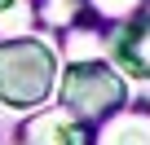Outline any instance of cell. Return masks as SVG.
<instances>
[{"instance_id":"cell-7","label":"cell","mask_w":150,"mask_h":145,"mask_svg":"<svg viewBox=\"0 0 150 145\" xmlns=\"http://www.w3.org/2000/svg\"><path fill=\"white\" fill-rule=\"evenodd\" d=\"M13 5H18V0H0V13H5V9H13Z\"/></svg>"},{"instance_id":"cell-4","label":"cell","mask_w":150,"mask_h":145,"mask_svg":"<svg viewBox=\"0 0 150 145\" xmlns=\"http://www.w3.org/2000/svg\"><path fill=\"white\" fill-rule=\"evenodd\" d=\"M18 136H22L18 145H93L88 127L75 119L71 110H44V114L27 119Z\"/></svg>"},{"instance_id":"cell-5","label":"cell","mask_w":150,"mask_h":145,"mask_svg":"<svg viewBox=\"0 0 150 145\" xmlns=\"http://www.w3.org/2000/svg\"><path fill=\"white\" fill-rule=\"evenodd\" d=\"M93 145H150V110H115L110 119H102Z\"/></svg>"},{"instance_id":"cell-3","label":"cell","mask_w":150,"mask_h":145,"mask_svg":"<svg viewBox=\"0 0 150 145\" xmlns=\"http://www.w3.org/2000/svg\"><path fill=\"white\" fill-rule=\"evenodd\" d=\"M110 57L124 75L150 79V18H124L110 31Z\"/></svg>"},{"instance_id":"cell-2","label":"cell","mask_w":150,"mask_h":145,"mask_svg":"<svg viewBox=\"0 0 150 145\" xmlns=\"http://www.w3.org/2000/svg\"><path fill=\"white\" fill-rule=\"evenodd\" d=\"M62 106L80 123H102L128 106V84L106 62H75L62 75Z\"/></svg>"},{"instance_id":"cell-8","label":"cell","mask_w":150,"mask_h":145,"mask_svg":"<svg viewBox=\"0 0 150 145\" xmlns=\"http://www.w3.org/2000/svg\"><path fill=\"white\" fill-rule=\"evenodd\" d=\"M0 145H9V141H0Z\"/></svg>"},{"instance_id":"cell-6","label":"cell","mask_w":150,"mask_h":145,"mask_svg":"<svg viewBox=\"0 0 150 145\" xmlns=\"http://www.w3.org/2000/svg\"><path fill=\"white\" fill-rule=\"evenodd\" d=\"M84 5H88L97 18H106V22H124V18H132V13L141 9V0H84Z\"/></svg>"},{"instance_id":"cell-1","label":"cell","mask_w":150,"mask_h":145,"mask_svg":"<svg viewBox=\"0 0 150 145\" xmlns=\"http://www.w3.org/2000/svg\"><path fill=\"white\" fill-rule=\"evenodd\" d=\"M57 57L44 40H5L0 44V101L13 110H35L53 97Z\"/></svg>"}]
</instances>
